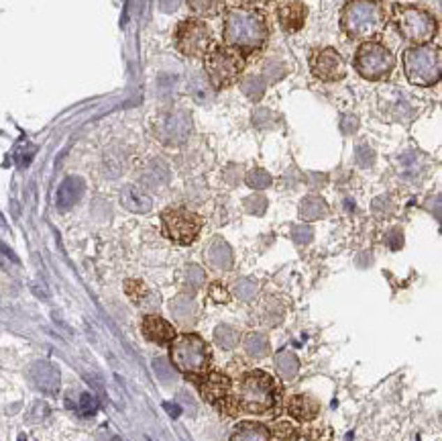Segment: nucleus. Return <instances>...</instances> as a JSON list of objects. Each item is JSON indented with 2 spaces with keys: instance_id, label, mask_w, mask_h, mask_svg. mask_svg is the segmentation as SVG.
I'll return each mask as SVG.
<instances>
[{
  "instance_id": "f257e3e1",
  "label": "nucleus",
  "mask_w": 442,
  "mask_h": 441,
  "mask_svg": "<svg viewBox=\"0 0 442 441\" xmlns=\"http://www.w3.org/2000/svg\"><path fill=\"white\" fill-rule=\"evenodd\" d=\"M284 392L282 384L263 370H249L233 382L229 398V414L238 413L275 417L282 411Z\"/></svg>"
},
{
  "instance_id": "f03ea898",
  "label": "nucleus",
  "mask_w": 442,
  "mask_h": 441,
  "mask_svg": "<svg viewBox=\"0 0 442 441\" xmlns=\"http://www.w3.org/2000/svg\"><path fill=\"white\" fill-rule=\"evenodd\" d=\"M267 15L257 6L238 4L224 10L222 21V45L231 47L247 59L263 52L269 41Z\"/></svg>"
},
{
  "instance_id": "7ed1b4c3",
  "label": "nucleus",
  "mask_w": 442,
  "mask_h": 441,
  "mask_svg": "<svg viewBox=\"0 0 442 441\" xmlns=\"http://www.w3.org/2000/svg\"><path fill=\"white\" fill-rule=\"evenodd\" d=\"M388 25V13L375 0H349L340 13V29L355 41H373Z\"/></svg>"
},
{
  "instance_id": "20e7f679",
  "label": "nucleus",
  "mask_w": 442,
  "mask_h": 441,
  "mask_svg": "<svg viewBox=\"0 0 442 441\" xmlns=\"http://www.w3.org/2000/svg\"><path fill=\"white\" fill-rule=\"evenodd\" d=\"M169 359L172 366L182 372L188 380L206 374L212 368V350L198 333H182L176 335L169 343Z\"/></svg>"
},
{
  "instance_id": "39448f33",
  "label": "nucleus",
  "mask_w": 442,
  "mask_h": 441,
  "mask_svg": "<svg viewBox=\"0 0 442 441\" xmlns=\"http://www.w3.org/2000/svg\"><path fill=\"white\" fill-rule=\"evenodd\" d=\"M391 23L412 45H428L439 35V19L416 4H393Z\"/></svg>"
},
{
  "instance_id": "423d86ee",
  "label": "nucleus",
  "mask_w": 442,
  "mask_h": 441,
  "mask_svg": "<svg viewBox=\"0 0 442 441\" xmlns=\"http://www.w3.org/2000/svg\"><path fill=\"white\" fill-rule=\"evenodd\" d=\"M404 74L408 82L420 86V88H430L441 82L442 74V52L439 45H412L408 47L404 55Z\"/></svg>"
},
{
  "instance_id": "0eeeda50",
  "label": "nucleus",
  "mask_w": 442,
  "mask_h": 441,
  "mask_svg": "<svg viewBox=\"0 0 442 441\" xmlns=\"http://www.w3.org/2000/svg\"><path fill=\"white\" fill-rule=\"evenodd\" d=\"M247 57L227 45H212L204 55V70L214 90H227L243 78Z\"/></svg>"
},
{
  "instance_id": "6e6552de",
  "label": "nucleus",
  "mask_w": 442,
  "mask_h": 441,
  "mask_svg": "<svg viewBox=\"0 0 442 441\" xmlns=\"http://www.w3.org/2000/svg\"><path fill=\"white\" fill-rule=\"evenodd\" d=\"M353 66L357 74L369 82L388 80L395 70V55L381 41H363L355 54Z\"/></svg>"
},
{
  "instance_id": "1a4fd4ad",
  "label": "nucleus",
  "mask_w": 442,
  "mask_h": 441,
  "mask_svg": "<svg viewBox=\"0 0 442 441\" xmlns=\"http://www.w3.org/2000/svg\"><path fill=\"white\" fill-rule=\"evenodd\" d=\"M202 227H204V219L198 213L182 209V207L165 209L161 213L163 235L178 246H192L200 237Z\"/></svg>"
},
{
  "instance_id": "9d476101",
  "label": "nucleus",
  "mask_w": 442,
  "mask_h": 441,
  "mask_svg": "<svg viewBox=\"0 0 442 441\" xmlns=\"http://www.w3.org/2000/svg\"><path fill=\"white\" fill-rule=\"evenodd\" d=\"M174 45L185 57L204 59V55L208 54L210 47L214 45L212 29L206 25L204 19H196V17L194 19H185L176 27Z\"/></svg>"
},
{
  "instance_id": "9b49d317",
  "label": "nucleus",
  "mask_w": 442,
  "mask_h": 441,
  "mask_svg": "<svg viewBox=\"0 0 442 441\" xmlns=\"http://www.w3.org/2000/svg\"><path fill=\"white\" fill-rule=\"evenodd\" d=\"M192 382L196 384V388L200 390L202 398L212 405L214 409L222 411L224 414H229V398H231V388H233V380L220 372V370H212L210 368L206 374L192 378Z\"/></svg>"
},
{
  "instance_id": "f8f14e48",
  "label": "nucleus",
  "mask_w": 442,
  "mask_h": 441,
  "mask_svg": "<svg viewBox=\"0 0 442 441\" xmlns=\"http://www.w3.org/2000/svg\"><path fill=\"white\" fill-rule=\"evenodd\" d=\"M310 72L316 80L340 82L346 78V61L335 47H320L310 55Z\"/></svg>"
},
{
  "instance_id": "ddd939ff",
  "label": "nucleus",
  "mask_w": 442,
  "mask_h": 441,
  "mask_svg": "<svg viewBox=\"0 0 442 441\" xmlns=\"http://www.w3.org/2000/svg\"><path fill=\"white\" fill-rule=\"evenodd\" d=\"M277 21L286 33H298L306 25L308 6L302 0H284L277 4Z\"/></svg>"
},
{
  "instance_id": "4468645a",
  "label": "nucleus",
  "mask_w": 442,
  "mask_h": 441,
  "mask_svg": "<svg viewBox=\"0 0 442 441\" xmlns=\"http://www.w3.org/2000/svg\"><path fill=\"white\" fill-rule=\"evenodd\" d=\"M141 331H143L145 339L155 345H169L174 341V337L178 335L174 325L159 315H145L141 321Z\"/></svg>"
},
{
  "instance_id": "2eb2a0df",
  "label": "nucleus",
  "mask_w": 442,
  "mask_h": 441,
  "mask_svg": "<svg viewBox=\"0 0 442 441\" xmlns=\"http://www.w3.org/2000/svg\"><path fill=\"white\" fill-rule=\"evenodd\" d=\"M29 378L37 390L45 394H57L59 390V372L49 361H35L29 368Z\"/></svg>"
},
{
  "instance_id": "dca6fc26",
  "label": "nucleus",
  "mask_w": 442,
  "mask_h": 441,
  "mask_svg": "<svg viewBox=\"0 0 442 441\" xmlns=\"http://www.w3.org/2000/svg\"><path fill=\"white\" fill-rule=\"evenodd\" d=\"M286 409L296 421L310 423L320 414V403L312 394H289L286 398Z\"/></svg>"
},
{
  "instance_id": "f3484780",
  "label": "nucleus",
  "mask_w": 442,
  "mask_h": 441,
  "mask_svg": "<svg viewBox=\"0 0 442 441\" xmlns=\"http://www.w3.org/2000/svg\"><path fill=\"white\" fill-rule=\"evenodd\" d=\"M190 135V117L188 114H169L159 127V137L163 139L167 145H180Z\"/></svg>"
},
{
  "instance_id": "a211bd4d",
  "label": "nucleus",
  "mask_w": 442,
  "mask_h": 441,
  "mask_svg": "<svg viewBox=\"0 0 442 441\" xmlns=\"http://www.w3.org/2000/svg\"><path fill=\"white\" fill-rule=\"evenodd\" d=\"M206 260L216 270H231L233 268V249L224 239L216 237L210 241L208 249H206Z\"/></svg>"
},
{
  "instance_id": "6ab92c4d",
  "label": "nucleus",
  "mask_w": 442,
  "mask_h": 441,
  "mask_svg": "<svg viewBox=\"0 0 442 441\" xmlns=\"http://www.w3.org/2000/svg\"><path fill=\"white\" fill-rule=\"evenodd\" d=\"M121 204L130 213H139V215L149 213L151 207H153L151 198L137 186H125L121 190Z\"/></svg>"
},
{
  "instance_id": "aec40b11",
  "label": "nucleus",
  "mask_w": 442,
  "mask_h": 441,
  "mask_svg": "<svg viewBox=\"0 0 442 441\" xmlns=\"http://www.w3.org/2000/svg\"><path fill=\"white\" fill-rule=\"evenodd\" d=\"M169 311H172L174 319H176L180 325H192V323L196 321L198 306H196L192 297H188V294H178L176 299H172Z\"/></svg>"
},
{
  "instance_id": "412c9836",
  "label": "nucleus",
  "mask_w": 442,
  "mask_h": 441,
  "mask_svg": "<svg viewBox=\"0 0 442 441\" xmlns=\"http://www.w3.org/2000/svg\"><path fill=\"white\" fill-rule=\"evenodd\" d=\"M231 441H271V431L263 423L245 421L236 425Z\"/></svg>"
},
{
  "instance_id": "4be33fe9",
  "label": "nucleus",
  "mask_w": 442,
  "mask_h": 441,
  "mask_svg": "<svg viewBox=\"0 0 442 441\" xmlns=\"http://www.w3.org/2000/svg\"><path fill=\"white\" fill-rule=\"evenodd\" d=\"M82 193H84V182L79 178H68L57 190V207L59 209L74 207L79 200Z\"/></svg>"
},
{
  "instance_id": "5701e85b",
  "label": "nucleus",
  "mask_w": 442,
  "mask_h": 441,
  "mask_svg": "<svg viewBox=\"0 0 442 441\" xmlns=\"http://www.w3.org/2000/svg\"><path fill=\"white\" fill-rule=\"evenodd\" d=\"M196 19H214L227 10V0H185Z\"/></svg>"
},
{
  "instance_id": "b1692460",
  "label": "nucleus",
  "mask_w": 442,
  "mask_h": 441,
  "mask_svg": "<svg viewBox=\"0 0 442 441\" xmlns=\"http://www.w3.org/2000/svg\"><path fill=\"white\" fill-rule=\"evenodd\" d=\"M328 215V204L324 202V198L320 196H306L302 202H300V217L304 221H316V219H324Z\"/></svg>"
},
{
  "instance_id": "393cba45",
  "label": "nucleus",
  "mask_w": 442,
  "mask_h": 441,
  "mask_svg": "<svg viewBox=\"0 0 442 441\" xmlns=\"http://www.w3.org/2000/svg\"><path fill=\"white\" fill-rule=\"evenodd\" d=\"M275 366H277V372H280L282 380H286V382L294 380L298 376V372H300V359H298V356L294 352H286V350L275 356Z\"/></svg>"
},
{
  "instance_id": "a878e982",
  "label": "nucleus",
  "mask_w": 442,
  "mask_h": 441,
  "mask_svg": "<svg viewBox=\"0 0 442 441\" xmlns=\"http://www.w3.org/2000/svg\"><path fill=\"white\" fill-rule=\"evenodd\" d=\"M245 352L251 358H263L269 352V339L265 333H249L245 337Z\"/></svg>"
},
{
  "instance_id": "bb28decb",
  "label": "nucleus",
  "mask_w": 442,
  "mask_h": 441,
  "mask_svg": "<svg viewBox=\"0 0 442 441\" xmlns=\"http://www.w3.org/2000/svg\"><path fill=\"white\" fill-rule=\"evenodd\" d=\"M261 321L265 323V325H275V323H280L282 321V317H284V306L282 303H277V299H273V297H269V299H265L263 303H261Z\"/></svg>"
},
{
  "instance_id": "cd10ccee",
  "label": "nucleus",
  "mask_w": 442,
  "mask_h": 441,
  "mask_svg": "<svg viewBox=\"0 0 442 441\" xmlns=\"http://www.w3.org/2000/svg\"><path fill=\"white\" fill-rule=\"evenodd\" d=\"M238 339H241V333L234 329V327H231V325H218L214 329V341L222 350H233V347H236Z\"/></svg>"
},
{
  "instance_id": "c85d7f7f",
  "label": "nucleus",
  "mask_w": 442,
  "mask_h": 441,
  "mask_svg": "<svg viewBox=\"0 0 442 441\" xmlns=\"http://www.w3.org/2000/svg\"><path fill=\"white\" fill-rule=\"evenodd\" d=\"M257 282L255 280H249V278H241V280H236L233 286L234 290V297L238 299V301H245V303H249V301H253L255 299V294H257Z\"/></svg>"
},
{
  "instance_id": "c756f323",
  "label": "nucleus",
  "mask_w": 442,
  "mask_h": 441,
  "mask_svg": "<svg viewBox=\"0 0 442 441\" xmlns=\"http://www.w3.org/2000/svg\"><path fill=\"white\" fill-rule=\"evenodd\" d=\"M125 292L135 304H145V301L151 297L149 288L141 280H127L125 282Z\"/></svg>"
},
{
  "instance_id": "7c9ffc66",
  "label": "nucleus",
  "mask_w": 442,
  "mask_h": 441,
  "mask_svg": "<svg viewBox=\"0 0 442 441\" xmlns=\"http://www.w3.org/2000/svg\"><path fill=\"white\" fill-rule=\"evenodd\" d=\"M167 180V170H165V165L161 164V162H153V164L149 165V170L145 172V176H143V182L147 184V186H159V184H163Z\"/></svg>"
},
{
  "instance_id": "2f4dec72",
  "label": "nucleus",
  "mask_w": 442,
  "mask_h": 441,
  "mask_svg": "<svg viewBox=\"0 0 442 441\" xmlns=\"http://www.w3.org/2000/svg\"><path fill=\"white\" fill-rule=\"evenodd\" d=\"M153 370H155L157 378H159L163 384H169V382H174V380H176V372H174L172 364H169V361H165L163 358L153 359Z\"/></svg>"
},
{
  "instance_id": "473e14b6",
  "label": "nucleus",
  "mask_w": 442,
  "mask_h": 441,
  "mask_svg": "<svg viewBox=\"0 0 442 441\" xmlns=\"http://www.w3.org/2000/svg\"><path fill=\"white\" fill-rule=\"evenodd\" d=\"M247 184L253 188V190H263V188H267L269 184H271V176L265 172V170H253V172H249L247 174Z\"/></svg>"
},
{
  "instance_id": "72a5a7b5",
  "label": "nucleus",
  "mask_w": 442,
  "mask_h": 441,
  "mask_svg": "<svg viewBox=\"0 0 442 441\" xmlns=\"http://www.w3.org/2000/svg\"><path fill=\"white\" fill-rule=\"evenodd\" d=\"M185 282H188V286H190V288L198 290V288H202V286H204V282H206V274H204V270H202L200 266L192 264V266H188V268H185Z\"/></svg>"
},
{
  "instance_id": "f704fd0d",
  "label": "nucleus",
  "mask_w": 442,
  "mask_h": 441,
  "mask_svg": "<svg viewBox=\"0 0 442 441\" xmlns=\"http://www.w3.org/2000/svg\"><path fill=\"white\" fill-rule=\"evenodd\" d=\"M96 411H98V401H96V396L90 394V392H82V394H79V413L84 414V417H90V414H94Z\"/></svg>"
},
{
  "instance_id": "c9c22d12",
  "label": "nucleus",
  "mask_w": 442,
  "mask_h": 441,
  "mask_svg": "<svg viewBox=\"0 0 442 441\" xmlns=\"http://www.w3.org/2000/svg\"><path fill=\"white\" fill-rule=\"evenodd\" d=\"M291 235H294V241H296V244H302V246L310 244L314 237L312 229H310L308 225H296L294 231H291Z\"/></svg>"
},
{
  "instance_id": "e433bc0d",
  "label": "nucleus",
  "mask_w": 442,
  "mask_h": 441,
  "mask_svg": "<svg viewBox=\"0 0 442 441\" xmlns=\"http://www.w3.org/2000/svg\"><path fill=\"white\" fill-rule=\"evenodd\" d=\"M245 209L253 215H263L267 209V200H265V196H249L245 200Z\"/></svg>"
},
{
  "instance_id": "4c0bfd02",
  "label": "nucleus",
  "mask_w": 442,
  "mask_h": 441,
  "mask_svg": "<svg viewBox=\"0 0 442 441\" xmlns=\"http://www.w3.org/2000/svg\"><path fill=\"white\" fill-rule=\"evenodd\" d=\"M210 297L216 301V303H229V292L224 290V286H220L218 282H214L212 286H210Z\"/></svg>"
},
{
  "instance_id": "58836bf2",
  "label": "nucleus",
  "mask_w": 442,
  "mask_h": 441,
  "mask_svg": "<svg viewBox=\"0 0 442 441\" xmlns=\"http://www.w3.org/2000/svg\"><path fill=\"white\" fill-rule=\"evenodd\" d=\"M388 241H390L391 249L402 248V233H399L397 229H393L390 233V237H388Z\"/></svg>"
},
{
  "instance_id": "ea45409f",
  "label": "nucleus",
  "mask_w": 442,
  "mask_h": 441,
  "mask_svg": "<svg viewBox=\"0 0 442 441\" xmlns=\"http://www.w3.org/2000/svg\"><path fill=\"white\" fill-rule=\"evenodd\" d=\"M243 4H247V6H255V4H269V2H275V0H241Z\"/></svg>"
},
{
  "instance_id": "a19ab883",
  "label": "nucleus",
  "mask_w": 442,
  "mask_h": 441,
  "mask_svg": "<svg viewBox=\"0 0 442 441\" xmlns=\"http://www.w3.org/2000/svg\"><path fill=\"white\" fill-rule=\"evenodd\" d=\"M165 409L169 411V414H174V417L180 414V407H176V405H165Z\"/></svg>"
},
{
  "instance_id": "79ce46f5",
  "label": "nucleus",
  "mask_w": 442,
  "mask_h": 441,
  "mask_svg": "<svg viewBox=\"0 0 442 441\" xmlns=\"http://www.w3.org/2000/svg\"><path fill=\"white\" fill-rule=\"evenodd\" d=\"M375 2H383V0H375Z\"/></svg>"
}]
</instances>
